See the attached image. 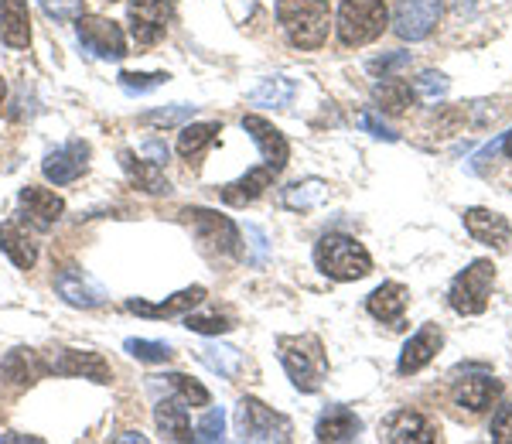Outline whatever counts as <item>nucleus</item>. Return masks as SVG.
<instances>
[{"instance_id":"obj_38","label":"nucleus","mask_w":512,"mask_h":444,"mask_svg":"<svg viewBox=\"0 0 512 444\" xmlns=\"http://www.w3.org/2000/svg\"><path fill=\"white\" fill-rule=\"evenodd\" d=\"M123 349L134 359H140V363H168V359L175 356V349H171L168 342H154V339H127Z\"/></svg>"},{"instance_id":"obj_40","label":"nucleus","mask_w":512,"mask_h":444,"mask_svg":"<svg viewBox=\"0 0 512 444\" xmlns=\"http://www.w3.org/2000/svg\"><path fill=\"white\" fill-rule=\"evenodd\" d=\"M192 438H195V441H205V444L226 438V410H222V407H212L209 414H205L202 421H198Z\"/></svg>"},{"instance_id":"obj_28","label":"nucleus","mask_w":512,"mask_h":444,"mask_svg":"<svg viewBox=\"0 0 512 444\" xmlns=\"http://www.w3.org/2000/svg\"><path fill=\"white\" fill-rule=\"evenodd\" d=\"M195 356L202 359V363L209 366L212 373L226 376V380H236L239 369H243V352L233 349V345H226V342H205V345H198Z\"/></svg>"},{"instance_id":"obj_15","label":"nucleus","mask_w":512,"mask_h":444,"mask_svg":"<svg viewBox=\"0 0 512 444\" xmlns=\"http://www.w3.org/2000/svg\"><path fill=\"white\" fill-rule=\"evenodd\" d=\"M89 168V144L86 141H69L59 151H52L41 161V171L52 185H69L76 182L82 171Z\"/></svg>"},{"instance_id":"obj_24","label":"nucleus","mask_w":512,"mask_h":444,"mask_svg":"<svg viewBox=\"0 0 512 444\" xmlns=\"http://www.w3.org/2000/svg\"><path fill=\"white\" fill-rule=\"evenodd\" d=\"M55 291H59V298L65 304H72V308H99V304L106 301L103 287L86 281V277H79V274H59L55 277Z\"/></svg>"},{"instance_id":"obj_35","label":"nucleus","mask_w":512,"mask_h":444,"mask_svg":"<svg viewBox=\"0 0 512 444\" xmlns=\"http://www.w3.org/2000/svg\"><path fill=\"white\" fill-rule=\"evenodd\" d=\"M164 380H168L171 390L178 393V400H181V404H188V407H209V404H212L209 390H205V386L198 383V380H192V376L168 373V376H164Z\"/></svg>"},{"instance_id":"obj_20","label":"nucleus","mask_w":512,"mask_h":444,"mask_svg":"<svg viewBox=\"0 0 512 444\" xmlns=\"http://www.w3.org/2000/svg\"><path fill=\"white\" fill-rule=\"evenodd\" d=\"M205 298V287H185V291L171 294L168 301L161 304H147L140 298H130L127 301V311H134V315H144V318H175V315H185V311H192L195 304H202Z\"/></svg>"},{"instance_id":"obj_32","label":"nucleus","mask_w":512,"mask_h":444,"mask_svg":"<svg viewBox=\"0 0 512 444\" xmlns=\"http://www.w3.org/2000/svg\"><path fill=\"white\" fill-rule=\"evenodd\" d=\"M325 199H328V182H321V178H308V182H297L291 188H284V205L294 212L318 209Z\"/></svg>"},{"instance_id":"obj_8","label":"nucleus","mask_w":512,"mask_h":444,"mask_svg":"<svg viewBox=\"0 0 512 444\" xmlns=\"http://www.w3.org/2000/svg\"><path fill=\"white\" fill-rule=\"evenodd\" d=\"M188 226L195 229L198 243L209 253H236L239 246V229L229 216H219L212 209H188Z\"/></svg>"},{"instance_id":"obj_7","label":"nucleus","mask_w":512,"mask_h":444,"mask_svg":"<svg viewBox=\"0 0 512 444\" xmlns=\"http://www.w3.org/2000/svg\"><path fill=\"white\" fill-rule=\"evenodd\" d=\"M444 0H396L393 31L403 41H424L441 24Z\"/></svg>"},{"instance_id":"obj_21","label":"nucleus","mask_w":512,"mask_h":444,"mask_svg":"<svg viewBox=\"0 0 512 444\" xmlns=\"http://www.w3.org/2000/svg\"><path fill=\"white\" fill-rule=\"evenodd\" d=\"M0 41L7 48H28L31 41L28 0H0Z\"/></svg>"},{"instance_id":"obj_19","label":"nucleus","mask_w":512,"mask_h":444,"mask_svg":"<svg viewBox=\"0 0 512 444\" xmlns=\"http://www.w3.org/2000/svg\"><path fill=\"white\" fill-rule=\"evenodd\" d=\"M18 199H21V205H24V216L35 222L38 229L55 226V222L62 219V212H65V202L59 199V195L48 192V188H38V185L21 188Z\"/></svg>"},{"instance_id":"obj_45","label":"nucleus","mask_w":512,"mask_h":444,"mask_svg":"<svg viewBox=\"0 0 512 444\" xmlns=\"http://www.w3.org/2000/svg\"><path fill=\"white\" fill-rule=\"evenodd\" d=\"M359 127L366 130V134L379 137V141H396V134H393V130L386 127L383 120H376V113H369V110H362V113H359Z\"/></svg>"},{"instance_id":"obj_48","label":"nucleus","mask_w":512,"mask_h":444,"mask_svg":"<svg viewBox=\"0 0 512 444\" xmlns=\"http://www.w3.org/2000/svg\"><path fill=\"white\" fill-rule=\"evenodd\" d=\"M502 151H506V158L512 161V130L509 134H502Z\"/></svg>"},{"instance_id":"obj_11","label":"nucleus","mask_w":512,"mask_h":444,"mask_svg":"<svg viewBox=\"0 0 512 444\" xmlns=\"http://www.w3.org/2000/svg\"><path fill=\"white\" fill-rule=\"evenodd\" d=\"M379 438L390 444H434L437 427L420 410H393L383 421V434Z\"/></svg>"},{"instance_id":"obj_49","label":"nucleus","mask_w":512,"mask_h":444,"mask_svg":"<svg viewBox=\"0 0 512 444\" xmlns=\"http://www.w3.org/2000/svg\"><path fill=\"white\" fill-rule=\"evenodd\" d=\"M117 441H140V444H144L147 438H144V434H120Z\"/></svg>"},{"instance_id":"obj_33","label":"nucleus","mask_w":512,"mask_h":444,"mask_svg":"<svg viewBox=\"0 0 512 444\" xmlns=\"http://www.w3.org/2000/svg\"><path fill=\"white\" fill-rule=\"evenodd\" d=\"M4 380L7 383H18V386H31L38 380L41 373H45V363H38L35 356H31L28 349H14L11 356L4 359Z\"/></svg>"},{"instance_id":"obj_14","label":"nucleus","mask_w":512,"mask_h":444,"mask_svg":"<svg viewBox=\"0 0 512 444\" xmlns=\"http://www.w3.org/2000/svg\"><path fill=\"white\" fill-rule=\"evenodd\" d=\"M441 345H444V335H441V328H437L434 322H427V325H420L414 335L407 339V345H403V352H400V363H396V369H400L403 376H414L420 373L431 359L441 352Z\"/></svg>"},{"instance_id":"obj_13","label":"nucleus","mask_w":512,"mask_h":444,"mask_svg":"<svg viewBox=\"0 0 512 444\" xmlns=\"http://www.w3.org/2000/svg\"><path fill=\"white\" fill-rule=\"evenodd\" d=\"M243 130L253 137L256 147H260V154H263V161H267V168H274L277 175H280V171H284V164H287V158H291L287 137L280 134V130L270 120L256 117V113H246V117H243Z\"/></svg>"},{"instance_id":"obj_26","label":"nucleus","mask_w":512,"mask_h":444,"mask_svg":"<svg viewBox=\"0 0 512 444\" xmlns=\"http://www.w3.org/2000/svg\"><path fill=\"white\" fill-rule=\"evenodd\" d=\"M274 178H277V171H274V168H267V164H263V168H253L250 175H243L239 182L222 188V202H229V205L256 202L263 192H267L270 185H274Z\"/></svg>"},{"instance_id":"obj_12","label":"nucleus","mask_w":512,"mask_h":444,"mask_svg":"<svg viewBox=\"0 0 512 444\" xmlns=\"http://www.w3.org/2000/svg\"><path fill=\"white\" fill-rule=\"evenodd\" d=\"M130 31L137 45H154L164 38L171 21V0H130Z\"/></svg>"},{"instance_id":"obj_23","label":"nucleus","mask_w":512,"mask_h":444,"mask_svg":"<svg viewBox=\"0 0 512 444\" xmlns=\"http://www.w3.org/2000/svg\"><path fill=\"white\" fill-rule=\"evenodd\" d=\"M120 161H123V171H127V178L140 188V192H151V195H168L171 192L168 178L161 175V164L137 158L134 151H123Z\"/></svg>"},{"instance_id":"obj_37","label":"nucleus","mask_w":512,"mask_h":444,"mask_svg":"<svg viewBox=\"0 0 512 444\" xmlns=\"http://www.w3.org/2000/svg\"><path fill=\"white\" fill-rule=\"evenodd\" d=\"M448 89H451L448 76H444V72H434V69L420 72V76L414 79V96H417V100H424V103L444 100V96H448Z\"/></svg>"},{"instance_id":"obj_1","label":"nucleus","mask_w":512,"mask_h":444,"mask_svg":"<svg viewBox=\"0 0 512 444\" xmlns=\"http://www.w3.org/2000/svg\"><path fill=\"white\" fill-rule=\"evenodd\" d=\"M277 21L297 48L315 52V48H321L328 41L332 7H328V0H280Z\"/></svg>"},{"instance_id":"obj_18","label":"nucleus","mask_w":512,"mask_h":444,"mask_svg":"<svg viewBox=\"0 0 512 444\" xmlns=\"http://www.w3.org/2000/svg\"><path fill=\"white\" fill-rule=\"evenodd\" d=\"M499 397H502V383L492 380V376H465V380L454 386V404L472 410V414L492 410Z\"/></svg>"},{"instance_id":"obj_34","label":"nucleus","mask_w":512,"mask_h":444,"mask_svg":"<svg viewBox=\"0 0 512 444\" xmlns=\"http://www.w3.org/2000/svg\"><path fill=\"white\" fill-rule=\"evenodd\" d=\"M219 123H188V127H181L178 134V154L181 158H198V154L205 151L212 141H216L219 134Z\"/></svg>"},{"instance_id":"obj_3","label":"nucleus","mask_w":512,"mask_h":444,"mask_svg":"<svg viewBox=\"0 0 512 444\" xmlns=\"http://www.w3.org/2000/svg\"><path fill=\"white\" fill-rule=\"evenodd\" d=\"M315 263L321 274L332 277V281H362L373 270V257L366 253V246L342 233L321 236L315 246Z\"/></svg>"},{"instance_id":"obj_4","label":"nucleus","mask_w":512,"mask_h":444,"mask_svg":"<svg viewBox=\"0 0 512 444\" xmlns=\"http://www.w3.org/2000/svg\"><path fill=\"white\" fill-rule=\"evenodd\" d=\"M390 24V11L383 0H345L338 11V38L349 48H362L376 41Z\"/></svg>"},{"instance_id":"obj_41","label":"nucleus","mask_w":512,"mask_h":444,"mask_svg":"<svg viewBox=\"0 0 512 444\" xmlns=\"http://www.w3.org/2000/svg\"><path fill=\"white\" fill-rule=\"evenodd\" d=\"M41 11L48 14L52 21H76L82 14V0H38Z\"/></svg>"},{"instance_id":"obj_5","label":"nucleus","mask_w":512,"mask_h":444,"mask_svg":"<svg viewBox=\"0 0 512 444\" xmlns=\"http://www.w3.org/2000/svg\"><path fill=\"white\" fill-rule=\"evenodd\" d=\"M495 287V263L492 260H472L458 277L451 281L448 304L458 315H482L489 308Z\"/></svg>"},{"instance_id":"obj_43","label":"nucleus","mask_w":512,"mask_h":444,"mask_svg":"<svg viewBox=\"0 0 512 444\" xmlns=\"http://www.w3.org/2000/svg\"><path fill=\"white\" fill-rule=\"evenodd\" d=\"M407 65H410V52H390V55H383V59L369 62V72L386 79V76H396L400 69H407Z\"/></svg>"},{"instance_id":"obj_46","label":"nucleus","mask_w":512,"mask_h":444,"mask_svg":"<svg viewBox=\"0 0 512 444\" xmlns=\"http://www.w3.org/2000/svg\"><path fill=\"white\" fill-rule=\"evenodd\" d=\"M246 240L253 243V263H263L267 260V236H263L260 226H246Z\"/></svg>"},{"instance_id":"obj_2","label":"nucleus","mask_w":512,"mask_h":444,"mask_svg":"<svg viewBox=\"0 0 512 444\" xmlns=\"http://www.w3.org/2000/svg\"><path fill=\"white\" fill-rule=\"evenodd\" d=\"M277 352L297 390L315 393L328 373V356L318 335H280Z\"/></svg>"},{"instance_id":"obj_22","label":"nucleus","mask_w":512,"mask_h":444,"mask_svg":"<svg viewBox=\"0 0 512 444\" xmlns=\"http://www.w3.org/2000/svg\"><path fill=\"white\" fill-rule=\"evenodd\" d=\"M362 434V421L355 417V410L335 404L318 417L315 438L318 441H355Z\"/></svg>"},{"instance_id":"obj_29","label":"nucleus","mask_w":512,"mask_h":444,"mask_svg":"<svg viewBox=\"0 0 512 444\" xmlns=\"http://www.w3.org/2000/svg\"><path fill=\"white\" fill-rule=\"evenodd\" d=\"M495 117H499L495 103H461V106H451V110L444 113L441 127L444 130L458 127V134H465V130H472V127H485V123H492Z\"/></svg>"},{"instance_id":"obj_42","label":"nucleus","mask_w":512,"mask_h":444,"mask_svg":"<svg viewBox=\"0 0 512 444\" xmlns=\"http://www.w3.org/2000/svg\"><path fill=\"white\" fill-rule=\"evenodd\" d=\"M185 328H192V332H202V335H222L233 328V322L222 315H188L185 318Z\"/></svg>"},{"instance_id":"obj_30","label":"nucleus","mask_w":512,"mask_h":444,"mask_svg":"<svg viewBox=\"0 0 512 444\" xmlns=\"http://www.w3.org/2000/svg\"><path fill=\"white\" fill-rule=\"evenodd\" d=\"M294 93H297L294 79L270 76V79H263L250 96H246V103H250V106H274V110H284V106H291Z\"/></svg>"},{"instance_id":"obj_16","label":"nucleus","mask_w":512,"mask_h":444,"mask_svg":"<svg viewBox=\"0 0 512 444\" xmlns=\"http://www.w3.org/2000/svg\"><path fill=\"white\" fill-rule=\"evenodd\" d=\"M465 229L475 243L492 246V250H499V253H506L509 243H512L509 219L499 216V212H492V209H468L465 212Z\"/></svg>"},{"instance_id":"obj_6","label":"nucleus","mask_w":512,"mask_h":444,"mask_svg":"<svg viewBox=\"0 0 512 444\" xmlns=\"http://www.w3.org/2000/svg\"><path fill=\"white\" fill-rule=\"evenodd\" d=\"M236 434L243 441H291L294 427L284 414L260 404L256 397H243L236 407Z\"/></svg>"},{"instance_id":"obj_36","label":"nucleus","mask_w":512,"mask_h":444,"mask_svg":"<svg viewBox=\"0 0 512 444\" xmlns=\"http://www.w3.org/2000/svg\"><path fill=\"white\" fill-rule=\"evenodd\" d=\"M195 117V106L188 103H175V106H161V110H147L140 113V123L144 127H175V123H185Z\"/></svg>"},{"instance_id":"obj_50","label":"nucleus","mask_w":512,"mask_h":444,"mask_svg":"<svg viewBox=\"0 0 512 444\" xmlns=\"http://www.w3.org/2000/svg\"><path fill=\"white\" fill-rule=\"evenodd\" d=\"M4 96H7V86H4V79H0V106H4Z\"/></svg>"},{"instance_id":"obj_39","label":"nucleus","mask_w":512,"mask_h":444,"mask_svg":"<svg viewBox=\"0 0 512 444\" xmlns=\"http://www.w3.org/2000/svg\"><path fill=\"white\" fill-rule=\"evenodd\" d=\"M164 82H168V72H120V86L130 96H144L151 89L164 86Z\"/></svg>"},{"instance_id":"obj_17","label":"nucleus","mask_w":512,"mask_h":444,"mask_svg":"<svg viewBox=\"0 0 512 444\" xmlns=\"http://www.w3.org/2000/svg\"><path fill=\"white\" fill-rule=\"evenodd\" d=\"M407 304H410L407 287L396 284V281H386V284H379L373 294H369L366 308H369V315H373L376 322L396 328L403 322V311H407Z\"/></svg>"},{"instance_id":"obj_25","label":"nucleus","mask_w":512,"mask_h":444,"mask_svg":"<svg viewBox=\"0 0 512 444\" xmlns=\"http://www.w3.org/2000/svg\"><path fill=\"white\" fill-rule=\"evenodd\" d=\"M0 250H4L14 267H21V270H31L38 260V243L31 240L28 229H21L18 222H4V226H0Z\"/></svg>"},{"instance_id":"obj_47","label":"nucleus","mask_w":512,"mask_h":444,"mask_svg":"<svg viewBox=\"0 0 512 444\" xmlns=\"http://www.w3.org/2000/svg\"><path fill=\"white\" fill-rule=\"evenodd\" d=\"M144 151L151 154L154 164H164V161H168V147H164L161 141H147V144H144Z\"/></svg>"},{"instance_id":"obj_44","label":"nucleus","mask_w":512,"mask_h":444,"mask_svg":"<svg viewBox=\"0 0 512 444\" xmlns=\"http://www.w3.org/2000/svg\"><path fill=\"white\" fill-rule=\"evenodd\" d=\"M489 434H492L495 444H512V404L499 407V414L492 417Z\"/></svg>"},{"instance_id":"obj_9","label":"nucleus","mask_w":512,"mask_h":444,"mask_svg":"<svg viewBox=\"0 0 512 444\" xmlns=\"http://www.w3.org/2000/svg\"><path fill=\"white\" fill-rule=\"evenodd\" d=\"M45 373L55 376H82V380H93V383H110L113 369L106 363L99 352L89 349H59L55 356L45 359Z\"/></svg>"},{"instance_id":"obj_31","label":"nucleus","mask_w":512,"mask_h":444,"mask_svg":"<svg viewBox=\"0 0 512 444\" xmlns=\"http://www.w3.org/2000/svg\"><path fill=\"white\" fill-rule=\"evenodd\" d=\"M414 86L410 82H403L400 76H386L383 82L376 86V103L383 113H393V117H400V113H407V106L414 103Z\"/></svg>"},{"instance_id":"obj_10","label":"nucleus","mask_w":512,"mask_h":444,"mask_svg":"<svg viewBox=\"0 0 512 444\" xmlns=\"http://www.w3.org/2000/svg\"><path fill=\"white\" fill-rule=\"evenodd\" d=\"M76 31H79L82 45H86L93 55H99V59H113V62H117V59L127 55V38H123V31H120L117 21L89 14V18H79Z\"/></svg>"},{"instance_id":"obj_27","label":"nucleus","mask_w":512,"mask_h":444,"mask_svg":"<svg viewBox=\"0 0 512 444\" xmlns=\"http://www.w3.org/2000/svg\"><path fill=\"white\" fill-rule=\"evenodd\" d=\"M154 421H158L161 434L168 441H192V421H188V404H181L175 397H164L154 407Z\"/></svg>"}]
</instances>
